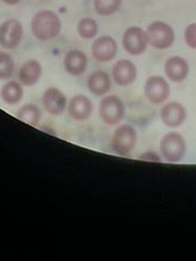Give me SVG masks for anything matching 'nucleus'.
<instances>
[{"mask_svg":"<svg viewBox=\"0 0 196 261\" xmlns=\"http://www.w3.org/2000/svg\"><path fill=\"white\" fill-rule=\"evenodd\" d=\"M30 29L35 38L47 42L60 35L62 23L59 15L54 11L40 10L32 16Z\"/></svg>","mask_w":196,"mask_h":261,"instance_id":"nucleus-1","label":"nucleus"},{"mask_svg":"<svg viewBox=\"0 0 196 261\" xmlns=\"http://www.w3.org/2000/svg\"><path fill=\"white\" fill-rule=\"evenodd\" d=\"M160 156L167 162H180L186 151V144L181 134L170 132L161 138L159 143Z\"/></svg>","mask_w":196,"mask_h":261,"instance_id":"nucleus-2","label":"nucleus"},{"mask_svg":"<svg viewBox=\"0 0 196 261\" xmlns=\"http://www.w3.org/2000/svg\"><path fill=\"white\" fill-rule=\"evenodd\" d=\"M145 32L149 45L155 49L165 50L173 46L175 42V32L173 28L165 22L155 21L150 24Z\"/></svg>","mask_w":196,"mask_h":261,"instance_id":"nucleus-3","label":"nucleus"},{"mask_svg":"<svg viewBox=\"0 0 196 261\" xmlns=\"http://www.w3.org/2000/svg\"><path fill=\"white\" fill-rule=\"evenodd\" d=\"M99 113L105 124L116 125L124 119L126 109L120 98L115 95H110L101 100Z\"/></svg>","mask_w":196,"mask_h":261,"instance_id":"nucleus-4","label":"nucleus"},{"mask_svg":"<svg viewBox=\"0 0 196 261\" xmlns=\"http://www.w3.org/2000/svg\"><path fill=\"white\" fill-rule=\"evenodd\" d=\"M137 143L136 129L128 124L120 125L116 128L112 137V148L120 156H126L130 153Z\"/></svg>","mask_w":196,"mask_h":261,"instance_id":"nucleus-5","label":"nucleus"},{"mask_svg":"<svg viewBox=\"0 0 196 261\" xmlns=\"http://www.w3.org/2000/svg\"><path fill=\"white\" fill-rule=\"evenodd\" d=\"M122 47L132 56L142 55L149 45L146 32L139 27L128 28L122 35Z\"/></svg>","mask_w":196,"mask_h":261,"instance_id":"nucleus-6","label":"nucleus"},{"mask_svg":"<svg viewBox=\"0 0 196 261\" xmlns=\"http://www.w3.org/2000/svg\"><path fill=\"white\" fill-rule=\"evenodd\" d=\"M23 25L16 19H9L0 25V47L7 50L18 48L23 39Z\"/></svg>","mask_w":196,"mask_h":261,"instance_id":"nucleus-7","label":"nucleus"},{"mask_svg":"<svg viewBox=\"0 0 196 261\" xmlns=\"http://www.w3.org/2000/svg\"><path fill=\"white\" fill-rule=\"evenodd\" d=\"M144 95L152 105L158 106L168 99L170 95V86L162 76L153 75L145 82Z\"/></svg>","mask_w":196,"mask_h":261,"instance_id":"nucleus-8","label":"nucleus"},{"mask_svg":"<svg viewBox=\"0 0 196 261\" xmlns=\"http://www.w3.org/2000/svg\"><path fill=\"white\" fill-rule=\"evenodd\" d=\"M91 53L96 61L102 63L110 62L117 55L116 40L111 36H100L93 42Z\"/></svg>","mask_w":196,"mask_h":261,"instance_id":"nucleus-9","label":"nucleus"},{"mask_svg":"<svg viewBox=\"0 0 196 261\" xmlns=\"http://www.w3.org/2000/svg\"><path fill=\"white\" fill-rule=\"evenodd\" d=\"M160 120L168 127H179L183 124L186 118V110L183 105L177 101H170L160 109Z\"/></svg>","mask_w":196,"mask_h":261,"instance_id":"nucleus-10","label":"nucleus"},{"mask_svg":"<svg viewBox=\"0 0 196 261\" xmlns=\"http://www.w3.org/2000/svg\"><path fill=\"white\" fill-rule=\"evenodd\" d=\"M113 80L118 86H128L137 79L136 64L127 59H121L114 64L112 70Z\"/></svg>","mask_w":196,"mask_h":261,"instance_id":"nucleus-11","label":"nucleus"},{"mask_svg":"<svg viewBox=\"0 0 196 261\" xmlns=\"http://www.w3.org/2000/svg\"><path fill=\"white\" fill-rule=\"evenodd\" d=\"M165 74L169 81L174 83H181L185 81L190 72V65L182 57H170L165 62Z\"/></svg>","mask_w":196,"mask_h":261,"instance_id":"nucleus-12","label":"nucleus"},{"mask_svg":"<svg viewBox=\"0 0 196 261\" xmlns=\"http://www.w3.org/2000/svg\"><path fill=\"white\" fill-rule=\"evenodd\" d=\"M45 110L51 116H60L67 108L68 100L65 95L55 87L48 88L43 96Z\"/></svg>","mask_w":196,"mask_h":261,"instance_id":"nucleus-13","label":"nucleus"},{"mask_svg":"<svg viewBox=\"0 0 196 261\" xmlns=\"http://www.w3.org/2000/svg\"><path fill=\"white\" fill-rule=\"evenodd\" d=\"M64 69L69 74L79 76L84 74L88 68V57L79 49H72L64 57Z\"/></svg>","mask_w":196,"mask_h":261,"instance_id":"nucleus-14","label":"nucleus"},{"mask_svg":"<svg viewBox=\"0 0 196 261\" xmlns=\"http://www.w3.org/2000/svg\"><path fill=\"white\" fill-rule=\"evenodd\" d=\"M93 106L85 95H76L69 102V114L75 121H85L91 116Z\"/></svg>","mask_w":196,"mask_h":261,"instance_id":"nucleus-15","label":"nucleus"},{"mask_svg":"<svg viewBox=\"0 0 196 261\" xmlns=\"http://www.w3.org/2000/svg\"><path fill=\"white\" fill-rule=\"evenodd\" d=\"M88 89L95 96H104L111 91L112 82L108 73L97 70L92 72L87 80Z\"/></svg>","mask_w":196,"mask_h":261,"instance_id":"nucleus-16","label":"nucleus"},{"mask_svg":"<svg viewBox=\"0 0 196 261\" xmlns=\"http://www.w3.org/2000/svg\"><path fill=\"white\" fill-rule=\"evenodd\" d=\"M43 68L37 60H28L19 70V81L24 86H32L42 77Z\"/></svg>","mask_w":196,"mask_h":261,"instance_id":"nucleus-17","label":"nucleus"},{"mask_svg":"<svg viewBox=\"0 0 196 261\" xmlns=\"http://www.w3.org/2000/svg\"><path fill=\"white\" fill-rule=\"evenodd\" d=\"M23 87L22 84L16 81H9L3 86L0 91L2 99L7 105H16L19 103L23 98Z\"/></svg>","mask_w":196,"mask_h":261,"instance_id":"nucleus-18","label":"nucleus"},{"mask_svg":"<svg viewBox=\"0 0 196 261\" xmlns=\"http://www.w3.org/2000/svg\"><path fill=\"white\" fill-rule=\"evenodd\" d=\"M16 117L25 123L36 126L38 125L40 118H42V111L34 103H26L16 113Z\"/></svg>","mask_w":196,"mask_h":261,"instance_id":"nucleus-19","label":"nucleus"},{"mask_svg":"<svg viewBox=\"0 0 196 261\" xmlns=\"http://www.w3.org/2000/svg\"><path fill=\"white\" fill-rule=\"evenodd\" d=\"M77 32L81 38L93 39L99 33V25L92 18H84L77 24Z\"/></svg>","mask_w":196,"mask_h":261,"instance_id":"nucleus-20","label":"nucleus"},{"mask_svg":"<svg viewBox=\"0 0 196 261\" xmlns=\"http://www.w3.org/2000/svg\"><path fill=\"white\" fill-rule=\"evenodd\" d=\"M122 4V0H94V9L102 16L116 13Z\"/></svg>","mask_w":196,"mask_h":261,"instance_id":"nucleus-21","label":"nucleus"},{"mask_svg":"<svg viewBox=\"0 0 196 261\" xmlns=\"http://www.w3.org/2000/svg\"><path fill=\"white\" fill-rule=\"evenodd\" d=\"M14 72V60L7 53H0V80L10 79Z\"/></svg>","mask_w":196,"mask_h":261,"instance_id":"nucleus-22","label":"nucleus"},{"mask_svg":"<svg viewBox=\"0 0 196 261\" xmlns=\"http://www.w3.org/2000/svg\"><path fill=\"white\" fill-rule=\"evenodd\" d=\"M185 44L192 49H196V23H192L184 31Z\"/></svg>","mask_w":196,"mask_h":261,"instance_id":"nucleus-23","label":"nucleus"},{"mask_svg":"<svg viewBox=\"0 0 196 261\" xmlns=\"http://www.w3.org/2000/svg\"><path fill=\"white\" fill-rule=\"evenodd\" d=\"M139 159L144 160V161H151V162H160L161 158L158 153H156L155 151H144L143 153L140 154Z\"/></svg>","mask_w":196,"mask_h":261,"instance_id":"nucleus-24","label":"nucleus"},{"mask_svg":"<svg viewBox=\"0 0 196 261\" xmlns=\"http://www.w3.org/2000/svg\"><path fill=\"white\" fill-rule=\"evenodd\" d=\"M2 2L8 6H15L18 5L21 0H2Z\"/></svg>","mask_w":196,"mask_h":261,"instance_id":"nucleus-25","label":"nucleus"}]
</instances>
